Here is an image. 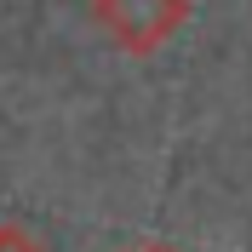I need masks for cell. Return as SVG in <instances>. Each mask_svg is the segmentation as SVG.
<instances>
[{
  "mask_svg": "<svg viewBox=\"0 0 252 252\" xmlns=\"http://www.w3.org/2000/svg\"><path fill=\"white\" fill-rule=\"evenodd\" d=\"M92 12L126 58H149L189 23V0H97Z\"/></svg>",
  "mask_w": 252,
  "mask_h": 252,
  "instance_id": "cell-1",
  "label": "cell"
},
{
  "mask_svg": "<svg viewBox=\"0 0 252 252\" xmlns=\"http://www.w3.org/2000/svg\"><path fill=\"white\" fill-rule=\"evenodd\" d=\"M0 252H46L40 235H29L23 223H0Z\"/></svg>",
  "mask_w": 252,
  "mask_h": 252,
  "instance_id": "cell-2",
  "label": "cell"
},
{
  "mask_svg": "<svg viewBox=\"0 0 252 252\" xmlns=\"http://www.w3.org/2000/svg\"><path fill=\"white\" fill-rule=\"evenodd\" d=\"M132 252H178V247H166V241H149V247H132Z\"/></svg>",
  "mask_w": 252,
  "mask_h": 252,
  "instance_id": "cell-3",
  "label": "cell"
}]
</instances>
